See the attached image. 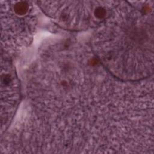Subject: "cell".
<instances>
[{
  "label": "cell",
  "mask_w": 154,
  "mask_h": 154,
  "mask_svg": "<svg viewBox=\"0 0 154 154\" xmlns=\"http://www.w3.org/2000/svg\"><path fill=\"white\" fill-rule=\"evenodd\" d=\"M120 34L110 38L109 48H104L102 58L108 68L120 78L140 79L148 76L152 69V46H150L149 27L126 24ZM103 49V50H104Z\"/></svg>",
  "instance_id": "obj_1"
},
{
  "label": "cell",
  "mask_w": 154,
  "mask_h": 154,
  "mask_svg": "<svg viewBox=\"0 0 154 154\" xmlns=\"http://www.w3.org/2000/svg\"><path fill=\"white\" fill-rule=\"evenodd\" d=\"M29 6L26 2H19L14 6V10L19 16L25 15L29 11Z\"/></svg>",
  "instance_id": "obj_2"
}]
</instances>
